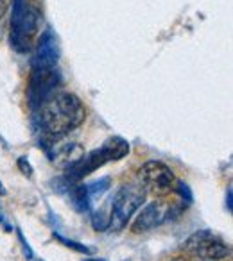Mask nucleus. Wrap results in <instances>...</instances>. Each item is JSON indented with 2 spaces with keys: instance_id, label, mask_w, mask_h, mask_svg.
<instances>
[{
  "instance_id": "obj_2",
  "label": "nucleus",
  "mask_w": 233,
  "mask_h": 261,
  "mask_svg": "<svg viewBox=\"0 0 233 261\" xmlns=\"http://www.w3.org/2000/svg\"><path fill=\"white\" fill-rule=\"evenodd\" d=\"M11 16V43L18 52H27L31 41L36 36L40 11L34 6H29L26 0H13Z\"/></svg>"
},
{
  "instance_id": "obj_17",
  "label": "nucleus",
  "mask_w": 233,
  "mask_h": 261,
  "mask_svg": "<svg viewBox=\"0 0 233 261\" xmlns=\"http://www.w3.org/2000/svg\"><path fill=\"white\" fill-rule=\"evenodd\" d=\"M11 4H13V0H0V18L9 11Z\"/></svg>"
},
{
  "instance_id": "obj_3",
  "label": "nucleus",
  "mask_w": 233,
  "mask_h": 261,
  "mask_svg": "<svg viewBox=\"0 0 233 261\" xmlns=\"http://www.w3.org/2000/svg\"><path fill=\"white\" fill-rule=\"evenodd\" d=\"M147 192L140 185H124L111 200V210H109V225L111 231H122L129 224L131 217L140 210L146 202Z\"/></svg>"
},
{
  "instance_id": "obj_14",
  "label": "nucleus",
  "mask_w": 233,
  "mask_h": 261,
  "mask_svg": "<svg viewBox=\"0 0 233 261\" xmlns=\"http://www.w3.org/2000/svg\"><path fill=\"white\" fill-rule=\"evenodd\" d=\"M174 190L179 193V197H181V199H183V202H187V204H190V202H192V193H190V188L185 185V182H181V181H176Z\"/></svg>"
},
{
  "instance_id": "obj_16",
  "label": "nucleus",
  "mask_w": 233,
  "mask_h": 261,
  "mask_svg": "<svg viewBox=\"0 0 233 261\" xmlns=\"http://www.w3.org/2000/svg\"><path fill=\"white\" fill-rule=\"evenodd\" d=\"M18 168L27 175V177H31V175H33V168H31L29 161H27L26 158H20V160H18Z\"/></svg>"
},
{
  "instance_id": "obj_5",
  "label": "nucleus",
  "mask_w": 233,
  "mask_h": 261,
  "mask_svg": "<svg viewBox=\"0 0 233 261\" xmlns=\"http://www.w3.org/2000/svg\"><path fill=\"white\" fill-rule=\"evenodd\" d=\"M183 250L187 254L201 257L203 261H219L229 256L231 249L228 243L222 242L219 236L212 234L210 231H197L183 243Z\"/></svg>"
},
{
  "instance_id": "obj_12",
  "label": "nucleus",
  "mask_w": 233,
  "mask_h": 261,
  "mask_svg": "<svg viewBox=\"0 0 233 261\" xmlns=\"http://www.w3.org/2000/svg\"><path fill=\"white\" fill-rule=\"evenodd\" d=\"M88 188V195H90V200L91 199H99V197L102 195V193L108 192L109 188V179L104 177V179H99V181L91 182L90 186H86Z\"/></svg>"
},
{
  "instance_id": "obj_18",
  "label": "nucleus",
  "mask_w": 233,
  "mask_h": 261,
  "mask_svg": "<svg viewBox=\"0 0 233 261\" xmlns=\"http://www.w3.org/2000/svg\"><path fill=\"white\" fill-rule=\"evenodd\" d=\"M172 261H203V259L194 256V254H185V256H181V257H174Z\"/></svg>"
},
{
  "instance_id": "obj_19",
  "label": "nucleus",
  "mask_w": 233,
  "mask_h": 261,
  "mask_svg": "<svg viewBox=\"0 0 233 261\" xmlns=\"http://www.w3.org/2000/svg\"><path fill=\"white\" fill-rule=\"evenodd\" d=\"M228 210L231 211V188H228Z\"/></svg>"
},
{
  "instance_id": "obj_1",
  "label": "nucleus",
  "mask_w": 233,
  "mask_h": 261,
  "mask_svg": "<svg viewBox=\"0 0 233 261\" xmlns=\"http://www.w3.org/2000/svg\"><path fill=\"white\" fill-rule=\"evenodd\" d=\"M84 106L79 97L68 91L54 93L40 106V129L51 140H59L84 122Z\"/></svg>"
},
{
  "instance_id": "obj_9",
  "label": "nucleus",
  "mask_w": 233,
  "mask_h": 261,
  "mask_svg": "<svg viewBox=\"0 0 233 261\" xmlns=\"http://www.w3.org/2000/svg\"><path fill=\"white\" fill-rule=\"evenodd\" d=\"M84 156V150L77 143H65V145H56L51 152V160L56 167L68 168L70 165H74L77 160Z\"/></svg>"
},
{
  "instance_id": "obj_8",
  "label": "nucleus",
  "mask_w": 233,
  "mask_h": 261,
  "mask_svg": "<svg viewBox=\"0 0 233 261\" xmlns=\"http://www.w3.org/2000/svg\"><path fill=\"white\" fill-rule=\"evenodd\" d=\"M58 61V45L51 33H45L38 45L36 58H34V68H47V66H56Z\"/></svg>"
},
{
  "instance_id": "obj_20",
  "label": "nucleus",
  "mask_w": 233,
  "mask_h": 261,
  "mask_svg": "<svg viewBox=\"0 0 233 261\" xmlns=\"http://www.w3.org/2000/svg\"><path fill=\"white\" fill-rule=\"evenodd\" d=\"M83 261H106V259H101V257H86V259Z\"/></svg>"
},
{
  "instance_id": "obj_7",
  "label": "nucleus",
  "mask_w": 233,
  "mask_h": 261,
  "mask_svg": "<svg viewBox=\"0 0 233 261\" xmlns=\"http://www.w3.org/2000/svg\"><path fill=\"white\" fill-rule=\"evenodd\" d=\"M169 213H171L169 202H165V200H153L138 213V217L135 218V222L131 225V231L135 234L151 231V229L164 224L169 218Z\"/></svg>"
},
{
  "instance_id": "obj_13",
  "label": "nucleus",
  "mask_w": 233,
  "mask_h": 261,
  "mask_svg": "<svg viewBox=\"0 0 233 261\" xmlns=\"http://www.w3.org/2000/svg\"><path fill=\"white\" fill-rule=\"evenodd\" d=\"M94 227L97 229V231H106L109 225V213L106 215V207H101V210L97 211V213L94 215Z\"/></svg>"
},
{
  "instance_id": "obj_10",
  "label": "nucleus",
  "mask_w": 233,
  "mask_h": 261,
  "mask_svg": "<svg viewBox=\"0 0 233 261\" xmlns=\"http://www.w3.org/2000/svg\"><path fill=\"white\" fill-rule=\"evenodd\" d=\"M102 149L108 154L109 161H119L129 154V143L126 142L124 138H121V136H113V138H109L108 142L102 145Z\"/></svg>"
},
{
  "instance_id": "obj_15",
  "label": "nucleus",
  "mask_w": 233,
  "mask_h": 261,
  "mask_svg": "<svg viewBox=\"0 0 233 261\" xmlns=\"http://www.w3.org/2000/svg\"><path fill=\"white\" fill-rule=\"evenodd\" d=\"M56 238L59 240L61 243H65L66 247H70V249H74V250H77V252H84V254H90L91 250L88 249V247H84V245H81V243H76V242H72V240H66V238H63V236H59V234H56Z\"/></svg>"
},
{
  "instance_id": "obj_6",
  "label": "nucleus",
  "mask_w": 233,
  "mask_h": 261,
  "mask_svg": "<svg viewBox=\"0 0 233 261\" xmlns=\"http://www.w3.org/2000/svg\"><path fill=\"white\" fill-rule=\"evenodd\" d=\"M59 77L58 70L54 66H47V68H34L33 75H31L29 83V100L33 108H40L49 97L54 95V90L58 88Z\"/></svg>"
},
{
  "instance_id": "obj_11",
  "label": "nucleus",
  "mask_w": 233,
  "mask_h": 261,
  "mask_svg": "<svg viewBox=\"0 0 233 261\" xmlns=\"http://www.w3.org/2000/svg\"><path fill=\"white\" fill-rule=\"evenodd\" d=\"M68 195H70V200H72L74 207L77 211H86L90 207V195H88V188L84 185H70L68 186Z\"/></svg>"
},
{
  "instance_id": "obj_4",
  "label": "nucleus",
  "mask_w": 233,
  "mask_h": 261,
  "mask_svg": "<svg viewBox=\"0 0 233 261\" xmlns=\"http://www.w3.org/2000/svg\"><path fill=\"white\" fill-rule=\"evenodd\" d=\"M138 177V185L142 186L146 192H151L158 197L169 195L174 192L176 186V175L171 168L161 161H147L136 172Z\"/></svg>"
}]
</instances>
